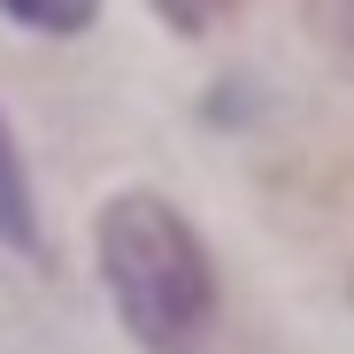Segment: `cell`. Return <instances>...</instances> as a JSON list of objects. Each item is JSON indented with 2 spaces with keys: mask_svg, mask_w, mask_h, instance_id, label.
Instances as JSON below:
<instances>
[{
  "mask_svg": "<svg viewBox=\"0 0 354 354\" xmlns=\"http://www.w3.org/2000/svg\"><path fill=\"white\" fill-rule=\"evenodd\" d=\"M339 46H346V62H354V0H339Z\"/></svg>",
  "mask_w": 354,
  "mask_h": 354,
  "instance_id": "obj_5",
  "label": "cell"
},
{
  "mask_svg": "<svg viewBox=\"0 0 354 354\" xmlns=\"http://www.w3.org/2000/svg\"><path fill=\"white\" fill-rule=\"evenodd\" d=\"M100 277L147 354H201L216 331V262L162 193L100 208Z\"/></svg>",
  "mask_w": 354,
  "mask_h": 354,
  "instance_id": "obj_1",
  "label": "cell"
},
{
  "mask_svg": "<svg viewBox=\"0 0 354 354\" xmlns=\"http://www.w3.org/2000/svg\"><path fill=\"white\" fill-rule=\"evenodd\" d=\"M0 8L16 24H31V31H85L100 0H0Z\"/></svg>",
  "mask_w": 354,
  "mask_h": 354,
  "instance_id": "obj_3",
  "label": "cell"
},
{
  "mask_svg": "<svg viewBox=\"0 0 354 354\" xmlns=\"http://www.w3.org/2000/svg\"><path fill=\"white\" fill-rule=\"evenodd\" d=\"M0 247L39 254V208H31V177H24V154H16L8 115H0Z\"/></svg>",
  "mask_w": 354,
  "mask_h": 354,
  "instance_id": "obj_2",
  "label": "cell"
},
{
  "mask_svg": "<svg viewBox=\"0 0 354 354\" xmlns=\"http://www.w3.org/2000/svg\"><path fill=\"white\" fill-rule=\"evenodd\" d=\"M154 8H162L169 24H185V31H193V24H208V16H223L231 0H154Z\"/></svg>",
  "mask_w": 354,
  "mask_h": 354,
  "instance_id": "obj_4",
  "label": "cell"
}]
</instances>
